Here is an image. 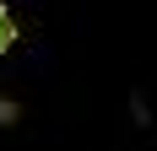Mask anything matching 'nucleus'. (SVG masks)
<instances>
[{
  "instance_id": "obj_1",
  "label": "nucleus",
  "mask_w": 157,
  "mask_h": 151,
  "mask_svg": "<svg viewBox=\"0 0 157 151\" xmlns=\"http://www.w3.org/2000/svg\"><path fill=\"white\" fill-rule=\"evenodd\" d=\"M11 43H16V22H11V11L0 6V54H6Z\"/></svg>"
}]
</instances>
